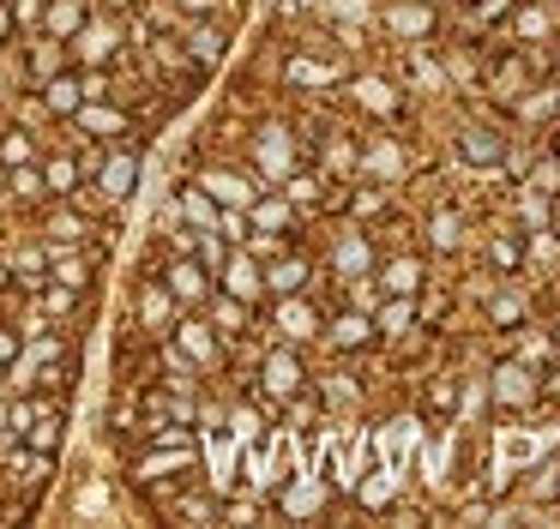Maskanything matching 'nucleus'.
<instances>
[{
	"mask_svg": "<svg viewBox=\"0 0 560 529\" xmlns=\"http://www.w3.org/2000/svg\"><path fill=\"white\" fill-rule=\"evenodd\" d=\"M103 180H109V192H127V180H133V163H109V175H103Z\"/></svg>",
	"mask_w": 560,
	"mask_h": 529,
	"instance_id": "1",
	"label": "nucleus"
}]
</instances>
